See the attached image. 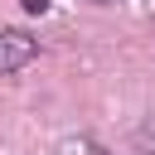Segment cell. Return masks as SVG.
Masks as SVG:
<instances>
[{
  "label": "cell",
  "instance_id": "1",
  "mask_svg": "<svg viewBox=\"0 0 155 155\" xmlns=\"http://www.w3.org/2000/svg\"><path fill=\"white\" fill-rule=\"evenodd\" d=\"M39 53V44L24 34V29H0V73H19L29 68Z\"/></svg>",
  "mask_w": 155,
  "mask_h": 155
},
{
  "label": "cell",
  "instance_id": "2",
  "mask_svg": "<svg viewBox=\"0 0 155 155\" xmlns=\"http://www.w3.org/2000/svg\"><path fill=\"white\" fill-rule=\"evenodd\" d=\"M58 155H107L102 145H92V140H63L58 145Z\"/></svg>",
  "mask_w": 155,
  "mask_h": 155
},
{
  "label": "cell",
  "instance_id": "4",
  "mask_svg": "<svg viewBox=\"0 0 155 155\" xmlns=\"http://www.w3.org/2000/svg\"><path fill=\"white\" fill-rule=\"evenodd\" d=\"M92 5H107V0H92Z\"/></svg>",
  "mask_w": 155,
  "mask_h": 155
},
{
  "label": "cell",
  "instance_id": "3",
  "mask_svg": "<svg viewBox=\"0 0 155 155\" xmlns=\"http://www.w3.org/2000/svg\"><path fill=\"white\" fill-rule=\"evenodd\" d=\"M24 10H29V15H44V10H48V0H24Z\"/></svg>",
  "mask_w": 155,
  "mask_h": 155
}]
</instances>
